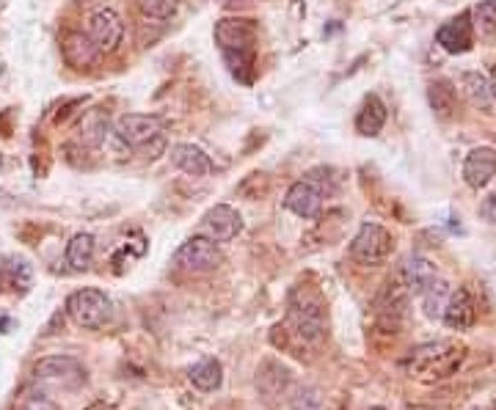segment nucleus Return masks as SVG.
I'll return each mask as SVG.
<instances>
[{
	"label": "nucleus",
	"instance_id": "nucleus-1",
	"mask_svg": "<svg viewBox=\"0 0 496 410\" xmlns=\"http://www.w3.org/2000/svg\"><path fill=\"white\" fill-rule=\"evenodd\" d=\"M464 347H455L449 342H433V344H422L417 350H411V355L405 358V372L417 380H444L449 375H455L461 361H464Z\"/></svg>",
	"mask_w": 496,
	"mask_h": 410
},
{
	"label": "nucleus",
	"instance_id": "nucleus-2",
	"mask_svg": "<svg viewBox=\"0 0 496 410\" xmlns=\"http://www.w3.org/2000/svg\"><path fill=\"white\" fill-rule=\"evenodd\" d=\"M290 328L301 342L318 344L326 336V303L323 298L309 290V287H295L290 292Z\"/></svg>",
	"mask_w": 496,
	"mask_h": 410
},
{
	"label": "nucleus",
	"instance_id": "nucleus-3",
	"mask_svg": "<svg viewBox=\"0 0 496 410\" xmlns=\"http://www.w3.org/2000/svg\"><path fill=\"white\" fill-rule=\"evenodd\" d=\"M392 251H394V237L381 223H362V229H358V235L350 243V259L365 267L383 264L392 256Z\"/></svg>",
	"mask_w": 496,
	"mask_h": 410
},
{
	"label": "nucleus",
	"instance_id": "nucleus-4",
	"mask_svg": "<svg viewBox=\"0 0 496 410\" xmlns=\"http://www.w3.org/2000/svg\"><path fill=\"white\" fill-rule=\"evenodd\" d=\"M116 135L132 149H149L160 152L163 149V124L155 116L147 113H124L116 121Z\"/></svg>",
	"mask_w": 496,
	"mask_h": 410
},
{
	"label": "nucleus",
	"instance_id": "nucleus-5",
	"mask_svg": "<svg viewBox=\"0 0 496 410\" xmlns=\"http://www.w3.org/2000/svg\"><path fill=\"white\" fill-rule=\"evenodd\" d=\"M67 314L75 325L86 331H97L108 323L111 300L100 290H77L67 298Z\"/></svg>",
	"mask_w": 496,
	"mask_h": 410
},
{
	"label": "nucleus",
	"instance_id": "nucleus-6",
	"mask_svg": "<svg viewBox=\"0 0 496 410\" xmlns=\"http://www.w3.org/2000/svg\"><path fill=\"white\" fill-rule=\"evenodd\" d=\"M33 378L64 391H77L80 386H86V367L72 355H50L36 363Z\"/></svg>",
	"mask_w": 496,
	"mask_h": 410
},
{
	"label": "nucleus",
	"instance_id": "nucleus-7",
	"mask_svg": "<svg viewBox=\"0 0 496 410\" xmlns=\"http://www.w3.org/2000/svg\"><path fill=\"white\" fill-rule=\"evenodd\" d=\"M174 264L179 270H185V272H212L223 264V254L218 251V245L207 237H191L185 240L183 245L176 248L174 254Z\"/></svg>",
	"mask_w": 496,
	"mask_h": 410
},
{
	"label": "nucleus",
	"instance_id": "nucleus-8",
	"mask_svg": "<svg viewBox=\"0 0 496 410\" xmlns=\"http://www.w3.org/2000/svg\"><path fill=\"white\" fill-rule=\"evenodd\" d=\"M215 44L223 56L230 53H254L257 22L248 17H223L215 22Z\"/></svg>",
	"mask_w": 496,
	"mask_h": 410
},
{
	"label": "nucleus",
	"instance_id": "nucleus-9",
	"mask_svg": "<svg viewBox=\"0 0 496 410\" xmlns=\"http://www.w3.org/2000/svg\"><path fill=\"white\" fill-rule=\"evenodd\" d=\"M240 229H243V218L230 204L212 207L199 223V235L212 240V243H230L240 235Z\"/></svg>",
	"mask_w": 496,
	"mask_h": 410
},
{
	"label": "nucleus",
	"instance_id": "nucleus-10",
	"mask_svg": "<svg viewBox=\"0 0 496 410\" xmlns=\"http://www.w3.org/2000/svg\"><path fill=\"white\" fill-rule=\"evenodd\" d=\"M88 39L97 44L100 53H113L124 39V22L113 9H100L88 20Z\"/></svg>",
	"mask_w": 496,
	"mask_h": 410
},
{
	"label": "nucleus",
	"instance_id": "nucleus-11",
	"mask_svg": "<svg viewBox=\"0 0 496 410\" xmlns=\"http://www.w3.org/2000/svg\"><path fill=\"white\" fill-rule=\"evenodd\" d=\"M441 320L453 331H469L477 323V306H474V298L469 295V290L458 287L455 292H449Z\"/></svg>",
	"mask_w": 496,
	"mask_h": 410
},
{
	"label": "nucleus",
	"instance_id": "nucleus-12",
	"mask_svg": "<svg viewBox=\"0 0 496 410\" xmlns=\"http://www.w3.org/2000/svg\"><path fill=\"white\" fill-rule=\"evenodd\" d=\"M436 41L446 53H469L474 44V25L469 22V14L455 17L453 22H446L436 31Z\"/></svg>",
	"mask_w": 496,
	"mask_h": 410
},
{
	"label": "nucleus",
	"instance_id": "nucleus-13",
	"mask_svg": "<svg viewBox=\"0 0 496 410\" xmlns=\"http://www.w3.org/2000/svg\"><path fill=\"white\" fill-rule=\"evenodd\" d=\"M61 53L72 69H88L100 56L97 44L88 39V33H80V31H72L61 39Z\"/></svg>",
	"mask_w": 496,
	"mask_h": 410
},
{
	"label": "nucleus",
	"instance_id": "nucleus-14",
	"mask_svg": "<svg viewBox=\"0 0 496 410\" xmlns=\"http://www.w3.org/2000/svg\"><path fill=\"white\" fill-rule=\"evenodd\" d=\"M496 174V152L488 149V147H480V149H472L466 163H464V179H466V185L472 191H480L485 188L488 182L493 179Z\"/></svg>",
	"mask_w": 496,
	"mask_h": 410
},
{
	"label": "nucleus",
	"instance_id": "nucleus-15",
	"mask_svg": "<svg viewBox=\"0 0 496 410\" xmlns=\"http://www.w3.org/2000/svg\"><path fill=\"white\" fill-rule=\"evenodd\" d=\"M284 207L298 218H314L323 207V193L311 182H295L284 196Z\"/></svg>",
	"mask_w": 496,
	"mask_h": 410
},
{
	"label": "nucleus",
	"instance_id": "nucleus-16",
	"mask_svg": "<svg viewBox=\"0 0 496 410\" xmlns=\"http://www.w3.org/2000/svg\"><path fill=\"white\" fill-rule=\"evenodd\" d=\"M436 279H438L436 264L425 256H411L409 262L402 264V284L414 295H422Z\"/></svg>",
	"mask_w": 496,
	"mask_h": 410
},
{
	"label": "nucleus",
	"instance_id": "nucleus-17",
	"mask_svg": "<svg viewBox=\"0 0 496 410\" xmlns=\"http://www.w3.org/2000/svg\"><path fill=\"white\" fill-rule=\"evenodd\" d=\"M171 163L179 171H185L188 176H207L212 171L210 157L199 147H194V144H176L171 149Z\"/></svg>",
	"mask_w": 496,
	"mask_h": 410
},
{
	"label": "nucleus",
	"instance_id": "nucleus-18",
	"mask_svg": "<svg viewBox=\"0 0 496 410\" xmlns=\"http://www.w3.org/2000/svg\"><path fill=\"white\" fill-rule=\"evenodd\" d=\"M386 124V105L378 94H370L356 116V129L358 135H365V138H375V135L383 129Z\"/></svg>",
	"mask_w": 496,
	"mask_h": 410
},
{
	"label": "nucleus",
	"instance_id": "nucleus-19",
	"mask_svg": "<svg viewBox=\"0 0 496 410\" xmlns=\"http://www.w3.org/2000/svg\"><path fill=\"white\" fill-rule=\"evenodd\" d=\"M428 102L438 119H453L458 111V88L449 80H433L428 85Z\"/></svg>",
	"mask_w": 496,
	"mask_h": 410
},
{
	"label": "nucleus",
	"instance_id": "nucleus-20",
	"mask_svg": "<svg viewBox=\"0 0 496 410\" xmlns=\"http://www.w3.org/2000/svg\"><path fill=\"white\" fill-rule=\"evenodd\" d=\"M461 88H464L466 100L474 108H491V102H493V83L485 75H480V72H464L461 75Z\"/></svg>",
	"mask_w": 496,
	"mask_h": 410
},
{
	"label": "nucleus",
	"instance_id": "nucleus-21",
	"mask_svg": "<svg viewBox=\"0 0 496 410\" xmlns=\"http://www.w3.org/2000/svg\"><path fill=\"white\" fill-rule=\"evenodd\" d=\"M188 378L199 391H218L221 383H223V367H221V361H215V358H204L191 370Z\"/></svg>",
	"mask_w": 496,
	"mask_h": 410
},
{
	"label": "nucleus",
	"instance_id": "nucleus-22",
	"mask_svg": "<svg viewBox=\"0 0 496 410\" xmlns=\"http://www.w3.org/2000/svg\"><path fill=\"white\" fill-rule=\"evenodd\" d=\"M67 262L75 270H88L95 262V237L92 235H75L67 245Z\"/></svg>",
	"mask_w": 496,
	"mask_h": 410
},
{
	"label": "nucleus",
	"instance_id": "nucleus-23",
	"mask_svg": "<svg viewBox=\"0 0 496 410\" xmlns=\"http://www.w3.org/2000/svg\"><path fill=\"white\" fill-rule=\"evenodd\" d=\"M449 284L444 279H436L425 292H422V308L425 314L430 316V320H441V314H444V306L449 300Z\"/></svg>",
	"mask_w": 496,
	"mask_h": 410
},
{
	"label": "nucleus",
	"instance_id": "nucleus-24",
	"mask_svg": "<svg viewBox=\"0 0 496 410\" xmlns=\"http://www.w3.org/2000/svg\"><path fill=\"white\" fill-rule=\"evenodd\" d=\"M472 17H474V28L480 33H485V36L496 33V0H482V4H477Z\"/></svg>",
	"mask_w": 496,
	"mask_h": 410
},
{
	"label": "nucleus",
	"instance_id": "nucleus-25",
	"mask_svg": "<svg viewBox=\"0 0 496 410\" xmlns=\"http://www.w3.org/2000/svg\"><path fill=\"white\" fill-rule=\"evenodd\" d=\"M135 4L152 20H171L179 9V0H135Z\"/></svg>",
	"mask_w": 496,
	"mask_h": 410
},
{
	"label": "nucleus",
	"instance_id": "nucleus-26",
	"mask_svg": "<svg viewBox=\"0 0 496 410\" xmlns=\"http://www.w3.org/2000/svg\"><path fill=\"white\" fill-rule=\"evenodd\" d=\"M20 410H59L56 402H50L44 394H28L20 405Z\"/></svg>",
	"mask_w": 496,
	"mask_h": 410
},
{
	"label": "nucleus",
	"instance_id": "nucleus-27",
	"mask_svg": "<svg viewBox=\"0 0 496 410\" xmlns=\"http://www.w3.org/2000/svg\"><path fill=\"white\" fill-rule=\"evenodd\" d=\"M480 215H482L488 223H496V191H493L491 196H485V199H482V204H480Z\"/></svg>",
	"mask_w": 496,
	"mask_h": 410
},
{
	"label": "nucleus",
	"instance_id": "nucleus-28",
	"mask_svg": "<svg viewBox=\"0 0 496 410\" xmlns=\"http://www.w3.org/2000/svg\"><path fill=\"white\" fill-rule=\"evenodd\" d=\"M370 410H386V407H370Z\"/></svg>",
	"mask_w": 496,
	"mask_h": 410
},
{
	"label": "nucleus",
	"instance_id": "nucleus-29",
	"mask_svg": "<svg viewBox=\"0 0 496 410\" xmlns=\"http://www.w3.org/2000/svg\"><path fill=\"white\" fill-rule=\"evenodd\" d=\"M472 410H480V407H472Z\"/></svg>",
	"mask_w": 496,
	"mask_h": 410
}]
</instances>
